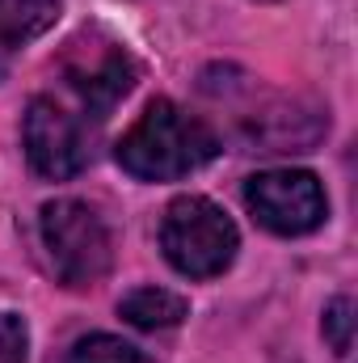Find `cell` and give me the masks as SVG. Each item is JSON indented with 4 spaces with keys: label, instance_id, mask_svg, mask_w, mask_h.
Listing matches in <instances>:
<instances>
[{
    "label": "cell",
    "instance_id": "obj_1",
    "mask_svg": "<svg viewBox=\"0 0 358 363\" xmlns=\"http://www.w3.org/2000/svg\"><path fill=\"white\" fill-rule=\"evenodd\" d=\"M219 152V140L215 131L185 114L178 101L169 97H156L139 123L118 140V165L139 182H173V178H185L194 169H202L207 161H215Z\"/></svg>",
    "mask_w": 358,
    "mask_h": 363
},
{
    "label": "cell",
    "instance_id": "obj_2",
    "mask_svg": "<svg viewBox=\"0 0 358 363\" xmlns=\"http://www.w3.org/2000/svg\"><path fill=\"white\" fill-rule=\"evenodd\" d=\"M161 250L178 274L211 279L232 267V258L241 250V233L219 203H211L202 194H181L165 207Z\"/></svg>",
    "mask_w": 358,
    "mask_h": 363
},
{
    "label": "cell",
    "instance_id": "obj_3",
    "mask_svg": "<svg viewBox=\"0 0 358 363\" xmlns=\"http://www.w3.org/2000/svg\"><path fill=\"white\" fill-rule=\"evenodd\" d=\"M42 245L64 287H93L114 262L105 220L81 199H55L42 207Z\"/></svg>",
    "mask_w": 358,
    "mask_h": 363
},
{
    "label": "cell",
    "instance_id": "obj_4",
    "mask_svg": "<svg viewBox=\"0 0 358 363\" xmlns=\"http://www.w3.org/2000/svg\"><path fill=\"white\" fill-rule=\"evenodd\" d=\"M59 77L68 81V89L81 97V106L93 118H105L139 81V64L131 60V51L105 34V30H81L64 43L59 51Z\"/></svg>",
    "mask_w": 358,
    "mask_h": 363
},
{
    "label": "cell",
    "instance_id": "obj_5",
    "mask_svg": "<svg viewBox=\"0 0 358 363\" xmlns=\"http://www.w3.org/2000/svg\"><path fill=\"white\" fill-rule=\"evenodd\" d=\"M245 207L253 220L278 237H304L325 224L329 199L316 174L308 169H266L245 182Z\"/></svg>",
    "mask_w": 358,
    "mask_h": 363
},
{
    "label": "cell",
    "instance_id": "obj_6",
    "mask_svg": "<svg viewBox=\"0 0 358 363\" xmlns=\"http://www.w3.org/2000/svg\"><path fill=\"white\" fill-rule=\"evenodd\" d=\"M25 157H30V169L38 178H76L93 157L89 131L81 118H72L51 97H34L25 110Z\"/></svg>",
    "mask_w": 358,
    "mask_h": 363
},
{
    "label": "cell",
    "instance_id": "obj_7",
    "mask_svg": "<svg viewBox=\"0 0 358 363\" xmlns=\"http://www.w3.org/2000/svg\"><path fill=\"white\" fill-rule=\"evenodd\" d=\"M329 131V110L304 97H274L270 106L245 114L241 140L249 152H308Z\"/></svg>",
    "mask_w": 358,
    "mask_h": 363
},
{
    "label": "cell",
    "instance_id": "obj_8",
    "mask_svg": "<svg viewBox=\"0 0 358 363\" xmlns=\"http://www.w3.org/2000/svg\"><path fill=\"white\" fill-rule=\"evenodd\" d=\"M118 313L135 325V330H169L190 317V300L165 287H135L118 300Z\"/></svg>",
    "mask_w": 358,
    "mask_h": 363
},
{
    "label": "cell",
    "instance_id": "obj_9",
    "mask_svg": "<svg viewBox=\"0 0 358 363\" xmlns=\"http://www.w3.org/2000/svg\"><path fill=\"white\" fill-rule=\"evenodd\" d=\"M59 17V0H0V47H21L47 34Z\"/></svg>",
    "mask_w": 358,
    "mask_h": 363
},
{
    "label": "cell",
    "instance_id": "obj_10",
    "mask_svg": "<svg viewBox=\"0 0 358 363\" xmlns=\"http://www.w3.org/2000/svg\"><path fill=\"white\" fill-rule=\"evenodd\" d=\"M64 363H152V359L139 347H131L114 334H89L64 355Z\"/></svg>",
    "mask_w": 358,
    "mask_h": 363
},
{
    "label": "cell",
    "instance_id": "obj_11",
    "mask_svg": "<svg viewBox=\"0 0 358 363\" xmlns=\"http://www.w3.org/2000/svg\"><path fill=\"white\" fill-rule=\"evenodd\" d=\"M325 338H329L333 355H350V347H354V300L350 296L329 300V308H325Z\"/></svg>",
    "mask_w": 358,
    "mask_h": 363
},
{
    "label": "cell",
    "instance_id": "obj_12",
    "mask_svg": "<svg viewBox=\"0 0 358 363\" xmlns=\"http://www.w3.org/2000/svg\"><path fill=\"white\" fill-rule=\"evenodd\" d=\"M30 330L17 313H0V363H25Z\"/></svg>",
    "mask_w": 358,
    "mask_h": 363
}]
</instances>
